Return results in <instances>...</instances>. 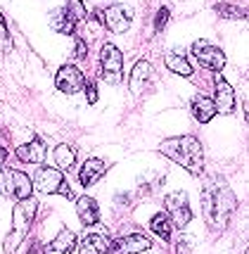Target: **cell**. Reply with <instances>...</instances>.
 I'll list each match as a JSON object with an SVG mask.
<instances>
[{
    "mask_svg": "<svg viewBox=\"0 0 249 254\" xmlns=\"http://www.w3.org/2000/svg\"><path fill=\"white\" fill-rule=\"evenodd\" d=\"M159 152L166 155L169 159H174L176 164H181L192 176L204 174V147L195 135H178V138L162 140Z\"/></svg>",
    "mask_w": 249,
    "mask_h": 254,
    "instance_id": "7a4b0ae2",
    "label": "cell"
},
{
    "mask_svg": "<svg viewBox=\"0 0 249 254\" xmlns=\"http://www.w3.org/2000/svg\"><path fill=\"white\" fill-rule=\"evenodd\" d=\"M152 247V243L145 238V235H124L119 240L109 245V252L112 254H140L147 252Z\"/></svg>",
    "mask_w": 249,
    "mask_h": 254,
    "instance_id": "8fae6325",
    "label": "cell"
},
{
    "mask_svg": "<svg viewBox=\"0 0 249 254\" xmlns=\"http://www.w3.org/2000/svg\"><path fill=\"white\" fill-rule=\"evenodd\" d=\"M164 62H166V66H169V71H174V74H178V76H192V66H190V62L185 60L183 55H178V53H169V55L164 57Z\"/></svg>",
    "mask_w": 249,
    "mask_h": 254,
    "instance_id": "ffe728a7",
    "label": "cell"
},
{
    "mask_svg": "<svg viewBox=\"0 0 249 254\" xmlns=\"http://www.w3.org/2000/svg\"><path fill=\"white\" fill-rule=\"evenodd\" d=\"M100 66H102V78L107 83H119L121 81V66H124V57H121L117 45L107 43L100 53Z\"/></svg>",
    "mask_w": 249,
    "mask_h": 254,
    "instance_id": "52a82bcc",
    "label": "cell"
},
{
    "mask_svg": "<svg viewBox=\"0 0 249 254\" xmlns=\"http://www.w3.org/2000/svg\"><path fill=\"white\" fill-rule=\"evenodd\" d=\"M235 207H238V197L233 188L221 176H214L202 190V211H204L206 226L214 233H223Z\"/></svg>",
    "mask_w": 249,
    "mask_h": 254,
    "instance_id": "6da1fadb",
    "label": "cell"
},
{
    "mask_svg": "<svg viewBox=\"0 0 249 254\" xmlns=\"http://www.w3.org/2000/svg\"><path fill=\"white\" fill-rule=\"evenodd\" d=\"M33 183H36V188L45 192V195H53V192H62L66 197H74L71 195V190L64 188V176H62V171L60 169H50V166H41L38 171H36V176H33Z\"/></svg>",
    "mask_w": 249,
    "mask_h": 254,
    "instance_id": "8992f818",
    "label": "cell"
},
{
    "mask_svg": "<svg viewBox=\"0 0 249 254\" xmlns=\"http://www.w3.org/2000/svg\"><path fill=\"white\" fill-rule=\"evenodd\" d=\"M164 207H166V216L171 219V223H174L176 228H185L187 223L192 221V211H190L187 195H185L183 190H176L171 195H166Z\"/></svg>",
    "mask_w": 249,
    "mask_h": 254,
    "instance_id": "5b68a950",
    "label": "cell"
},
{
    "mask_svg": "<svg viewBox=\"0 0 249 254\" xmlns=\"http://www.w3.org/2000/svg\"><path fill=\"white\" fill-rule=\"evenodd\" d=\"M86 55H88V45L78 38V41H76V57H78V60H86Z\"/></svg>",
    "mask_w": 249,
    "mask_h": 254,
    "instance_id": "f1b7e54d",
    "label": "cell"
},
{
    "mask_svg": "<svg viewBox=\"0 0 249 254\" xmlns=\"http://www.w3.org/2000/svg\"><path fill=\"white\" fill-rule=\"evenodd\" d=\"M17 159H19V162H24V164H43L45 145L36 138V140H31V143L17 147Z\"/></svg>",
    "mask_w": 249,
    "mask_h": 254,
    "instance_id": "9a60e30c",
    "label": "cell"
},
{
    "mask_svg": "<svg viewBox=\"0 0 249 254\" xmlns=\"http://www.w3.org/2000/svg\"><path fill=\"white\" fill-rule=\"evenodd\" d=\"M214 107L221 114H230V112L235 110V93L230 88V83L221 76V71H216V98H214Z\"/></svg>",
    "mask_w": 249,
    "mask_h": 254,
    "instance_id": "7c38bea8",
    "label": "cell"
},
{
    "mask_svg": "<svg viewBox=\"0 0 249 254\" xmlns=\"http://www.w3.org/2000/svg\"><path fill=\"white\" fill-rule=\"evenodd\" d=\"M150 228H152L154 233H157V235H159L162 240H166V243L171 240V233H174V226H171V219H169V216H166L164 211H159V214H154V216H152Z\"/></svg>",
    "mask_w": 249,
    "mask_h": 254,
    "instance_id": "7402d4cb",
    "label": "cell"
},
{
    "mask_svg": "<svg viewBox=\"0 0 249 254\" xmlns=\"http://www.w3.org/2000/svg\"><path fill=\"white\" fill-rule=\"evenodd\" d=\"M50 24H53V29L57 33H64V36H74V33H76V24L66 17L64 7L53 12V19H50Z\"/></svg>",
    "mask_w": 249,
    "mask_h": 254,
    "instance_id": "603a6c76",
    "label": "cell"
},
{
    "mask_svg": "<svg viewBox=\"0 0 249 254\" xmlns=\"http://www.w3.org/2000/svg\"><path fill=\"white\" fill-rule=\"evenodd\" d=\"M0 45H2L5 50H12V36H10V31H7V24H5L2 12H0Z\"/></svg>",
    "mask_w": 249,
    "mask_h": 254,
    "instance_id": "484cf974",
    "label": "cell"
},
{
    "mask_svg": "<svg viewBox=\"0 0 249 254\" xmlns=\"http://www.w3.org/2000/svg\"><path fill=\"white\" fill-rule=\"evenodd\" d=\"M214 10H216L218 17H223V19H247V10L235 7V5H216Z\"/></svg>",
    "mask_w": 249,
    "mask_h": 254,
    "instance_id": "d4e9b609",
    "label": "cell"
},
{
    "mask_svg": "<svg viewBox=\"0 0 249 254\" xmlns=\"http://www.w3.org/2000/svg\"><path fill=\"white\" fill-rule=\"evenodd\" d=\"M190 110H192V117H195L199 124H209L214 117H216V107H214V100L206 98V95H195L192 98V105H190Z\"/></svg>",
    "mask_w": 249,
    "mask_h": 254,
    "instance_id": "5bb4252c",
    "label": "cell"
},
{
    "mask_svg": "<svg viewBox=\"0 0 249 254\" xmlns=\"http://www.w3.org/2000/svg\"><path fill=\"white\" fill-rule=\"evenodd\" d=\"M36 211H38V202H36V199H31V197L19 199V204L12 211V223H14V226H12V231L7 233L5 245H2L5 254H17V247L22 245V240L26 238V233L31 231Z\"/></svg>",
    "mask_w": 249,
    "mask_h": 254,
    "instance_id": "3957f363",
    "label": "cell"
},
{
    "mask_svg": "<svg viewBox=\"0 0 249 254\" xmlns=\"http://www.w3.org/2000/svg\"><path fill=\"white\" fill-rule=\"evenodd\" d=\"M64 12H66V17H69L74 24L88 19V12H86V7H83V2H81V0H69V2H66V7H64Z\"/></svg>",
    "mask_w": 249,
    "mask_h": 254,
    "instance_id": "cb8c5ba5",
    "label": "cell"
},
{
    "mask_svg": "<svg viewBox=\"0 0 249 254\" xmlns=\"http://www.w3.org/2000/svg\"><path fill=\"white\" fill-rule=\"evenodd\" d=\"M150 76H152V66H150V62L140 60V62L135 64V69L130 71V88L138 93V90H140L142 86H145V83L150 81Z\"/></svg>",
    "mask_w": 249,
    "mask_h": 254,
    "instance_id": "44dd1931",
    "label": "cell"
},
{
    "mask_svg": "<svg viewBox=\"0 0 249 254\" xmlns=\"http://www.w3.org/2000/svg\"><path fill=\"white\" fill-rule=\"evenodd\" d=\"M169 7H162V10L157 12V19H154V29L157 31H164V26H166V22H169Z\"/></svg>",
    "mask_w": 249,
    "mask_h": 254,
    "instance_id": "4316f807",
    "label": "cell"
},
{
    "mask_svg": "<svg viewBox=\"0 0 249 254\" xmlns=\"http://www.w3.org/2000/svg\"><path fill=\"white\" fill-rule=\"evenodd\" d=\"M76 245H78L76 233L69 231V228H62V231L55 235V240L50 243L48 252H53V254H69V252H74V250H76Z\"/></svg>",
    "mask_w": 249,
    "mask_h": 254,
    "instance_id": "2e32d148",
    "label": "cell"
},
{
    "mask_svg": "<svg viewBox=\"0 0 249 254\" xmlns=\"http://www.w3.org/2000/svg\"><path fill=\"white\" fill-rule=\"evenodd\" d=\"M100 22L105 24L112 33H124L128 31L130 22H133V10L124 7V5H112L105 12H100Z\"/></svg>",
    "mask_w": 249,
    "mask_h": 254,
    "instance_id": "ba28073f",
    "label": "cell"
},
{
    "mask_svg": "<svg viewBox=\"0 0 249 254\" xmlns=\"http://www.w3.org/2000/svg\"><path fill=\"white\" fill-rule=\"evenodd\" d=\"M0 192L5 197H14L17 202L26 199V197H31V192H33V181L24 171L2 166L0 169Z\"/></svg>",
    "mask_w": 249,
    "mask_h": 254,
    "instance_id": "277c9868",
    "label": "cell"
},
{
    "mask_svg": "<svg viewBox=\"0 0 249 254\" xmlns=\"http://www.w3.org/2000/svg\"><path fill=\"white\" fill-rule=\"evenodd\" d=\"M55 164L60 166V171H71L76 164V150L71 145H57L55 147Z\"/></svg>",
    "mask_w": 249,
    "mask_h": 254,
    "instance_id": "d6986e66",
    "label": "cell"
},
{
    "mask_svg": "<svg viewBox=\"0 0 249 254\" xmlns=\"http://www.w3.org/2000/svg\"><path fill=\"white\" fill-rule=\"evenodd\" d=\"M81 254H109V240L100 233H90L81 240Z\"/></svg>",
    "mask_w": 249,
    "mask_h": 254,
    "instance_id": "ac0fdd59",
    "label": "cell"
},
{
    "mask_svg": "<svg viewBox=\"0 0 249 254\" xmlns=\"http://www.w3.org/2000/svg\"><path fill=\"white\" fill-rule=\"evenodd\" d=\"M192 55L199 60V64L206 66V69H211V71H221V69L226 66V55H223L218 48H214L211 43H206V41H195Z\"/></svg>",
    "mask_w": 249,
    "mask_h": 254,
    "instance_id": "9c48e42d",
    "label": "cell"
},
{
    "mask_svg": "<svg viewBox=\"0 0 249 254\" xmlns=\"http://www.w3.org/2000/svg\"><path fill=\"white\" fill-rule=\"evenodd\" d=\"M38 252H41V245H38L36 240H33L31 247H29V254H38Z\"/></svg>",
    "mask_w": 249,
    "mask_h": 254,
    "instance_id": "f546056e",
    "label": "cell"
},
{
    "mask_svg": "<svg viewBox=\"0 0 249 254\" xmlns=\"http://www.w3.org/2000/svg\"><path fill=\"white\" fill-rule=\"evenodd\" d=\"M83 74H81V69L74 64H64L60 71H57V76H55V86L62 90L64 95H76L78 90L83 88Z\"/></svg>",
    "mask_w": 249,
    "mask_h": 254,
    "instance_id": "30bf717a",
    "label": "cell"
},
{
    "mask_svg": "<svg viewBox=\"0 0 249 254\" xmlns=\"http://www.w3.org/2000/svg\"><path fill=\"white\" fill-rule=\"evenodd\" d=\"M5 157H7V152H5V147H0V166H2V162H5Z\"/></svg>",
    "mask_w": 249,
    "mask_h": 254,
    "instance_id": "4dcf8cb0",
    "label": "cell"
},
{
    "mask_svg": "<svg viewBox=\"0 0 249 254\" xmlns=\"http://www.w3.org/2000/svg\"><path fill=\"white\" fill-rule=\"evenodd\" d=\"M105 171H107V166H105L102 159H88L86 164L81 166L78 178H81V183H83L86 188H90V186H95L100 178L105 176Z\"/></svg>",
    "mask_w": 249,
    "mask_h": 254,
    "instance_id": "e0dca14e",
    "label": "cell"
},
{
    "mask_svg": "<svg viewBox=\"0 0 249 254\" xmlns=\"http://www.w3.org/2000/svg\"><path fill=\"white\" fill-rule=\"evenodd\" d=\"M83 88H86V98L90 105H95L98 102V86H95V81H88V83H83Z\"/></svg>",
    "mask_w": 249,
    "mask_h": 254,
    "instance_id": "83f0119b",
    "label": "cell"
},
{
    "mask_svg": "<svg viewBox=\"0 0 249 254\" xmlns=\"http://www.w3.org/2000/svg\"><path fill=\"white\" fill-rule=\"evenodd\" d=\"M76 214H78V219H81L83 226H95V223L100 221L98 202H95L93 197H88V195L76 199Z\"/></svg>",
    "mask_w": 249,
    "mask_h": 254,
    "instance_id": "4fadbf2b",
    "label": "cell"
}]
</instances>
